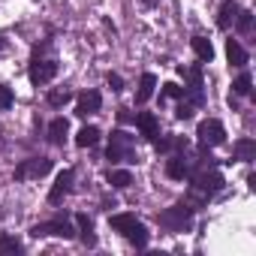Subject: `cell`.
<instances>
[{"label":"cell","instance_id":"obj_5","mask_svg":"<svg viewBox=\"0 0 256 256\" xmlns=\"http://www.w3.org/2000/svg\"><path fill=\"white\" fill-rule=\"evenodd\" d=\"M52 172V160L48 157H30V160H22L16 166V181H30V178H42Z\"/></svg>","mask_w":256,"mask_h":256},{"label":"cell","instance_id":"obj_12","mask_svg":"<svg viewBox=\"0 0 256 256\" xmlns=\"http://www.w3.org/2000/svg\"><path fill=\"white\" fill-rule=\"evenodd\" d=\"M66 133H70V120L66 118H54L48 124V142L52 145H64L66 142Z\"/></svg>","mask_w":256,"mask_h":256},{"label":"cell","instance_id":"obj_19","mask_svg":"<svg viewBox=\"0 0 256 256\" xmlns=\"http://www.w3.org/2000/svg\"><path fill=\"white\" fill-rule=\"evenodd\" d=\"M226 58H229V64H232V66H238V70H241V66H247V52H244L235 40H229V42H226Z\"/></svg>","mask_w":256,"mask_h":256},{"label":"cell","instance_id":"obj_22","mask_svg":"<svg viewBox=\"0 0 256 256\" xmlns=\"http://www.w3.org/2000/svg\"><path fill=\"white\" fill-rule=\"evenodd\" d=\"M108 184L118 187V190H126V187L133 184V175L126 172V169H112V172H108Z\"/></svg>","mask_w":256,"mask_h":256},{"label":"cell","instance_id":"obj_21","mask_svg":"<svg viewBox=\"0 0 256 256\" xmlns=\"http://www.w3.org/2000/svg\"><path fill=\"white\" fill-rule=\"evenodd\" d=\"M100 142V130L96 126H82V130L76 133V145L78 148H94Z\"/></svg>","mask_w":256,"mask_h":256},{"label":"cell","instance_id":"obj_30","mask_svg":"<svg viewBox=\"0 0 256 256\" xmlns=\"http://www.w3.org/2000/svg\"><path fill=\"white\" fill-rule=\"evenodd\" d=\"M163 96H181L184 100V88H178L175 82H166L163 84Z\"/></svg>","mask_w":256,"mask_h":256},{"label":"cell","instance_id":"obj_26","mask_svg":"<svg viewBox=\"0 0 256 256\" xmlns=\"http://www.w3.org/2000/svg\"><path fill=\"white\" fill-rule=\"evenodd\" d=\"M235 28H238L241 34H250V28H253V12L238 10V16H235Z\"/></svg>","mask_w":256,"mask_h":256},{"label":"cell","instance_id":"obj_10","mask_svg":"<svg viewBox=\"0 0 256 256\" xmlns=\"http://www.w3.org/2000/svg\"><path fill=\"white\" fill-rule=\"evenodd\" d=\"M100 106H102V96H100V90H84V94L78 96V102H76V114H78V118L96 114V112H100Z\"/></svg>","mask_w":256,"mask_h":256},{"label":"cell","instance_id":"obj_15","mask_svg":"<svg viewBox=\"0 0 256 256\" xmlns=\"http://www.w3.org/2000/svg\"><path fill=\"white\" fill-rule=\"evenodd\" d=\"M154 148H157L160 154L187 151V139H184V136H163V139H154Z\"/></svg>","mask_w":256,"mask_h":256},{"label":"cell","instance_id":"obj_18","mask_svg":"<svg viewBox=\"0 0 256 256\" xmlns=\"http://www.w3.org/2000/svg\"><path fill=\"white\" fill-rule=\"evenodd\" d=\"M190 46H193V52H196V58H199L202 64H211V60H214V46H211L208 36H193Z\"/></svg>","mask_w":256,"mask_h":256},{"label":"cell","instance_id":"obj_16","mask_svg":"<svg viewBox=\"0 0 256 256\" xmlns=\"http://www.w3.org/2000/svg\"><path fill=\"white\" fill-rule=\"evenodd\" d=\"M76 223H78V235H82V244H84V247H96L94 220H90L88 214H76Z\"/></svg>","mask_w":256,"mask_h":256},{"label":"cell","instance_id":"obj_32","mask_svg":"<svg viewBox=\"0 0 256 256\" xmlns=\"http://www.w3.org/2000/svg\"><path fill=\"white\" fill-rule=\"evenodd\" d=\"M157 4H160V0H142V6H148V10H151V6H157Z\"/></svg>","mask_w":256,"mask_h":256},{"label":"cell","instance_id":"obj_9","mask_svg":"<svg viewBox=\"0 0 256 256\" xmlns=\"http://www.w3.org/2000/svg\"><path fill=\"white\" fill-rule=\"evenodd\" d=\"M58 76V64L54 60H34V66H30V84H48L52 78Z\"/></svg>","mask_w":256,"mask_h":256},{"label":"cell","instance_id":"obj_17","mask_svg":"<svg viewBox=\"0 0 256 256\" xmlns=\"http://www.w3.org/2000/svg\"><path fill=\"white\" fill-rule=\"evenodd\" d=\"M238 4H235V0H226V4L220 6V12H217V28L220 30H229L232 28V22H235V16H238Z\"/></svg>","mask_w":256,"mask_h":256},{"label":"cell","instance_id":"obj_14","mask_svg":"<svg viewBox=\"0 0 256 256\" xmlns=\"http://www.w3.org/2000/svg\"><path fill=\"white\" fill-rule=\"evenodd\" d=\"M154 88H157V76L154 72H145L142 78H139V90H136V102L139 106H145L151 96H154Z\"/></svg>","mask_w":256,"mask_h":256},{"label":"cell","instance_id":"obj_28","mask_svg":"<svg viewBox=\"0 0 256 256\" xmlns=\"http://www.w3.org/2000/svg\"><path fill=\"white\" fill-rule=\"evenodd\" d=\"M16 102V96H12V90L6 88V84H0V112H6L10 106Z\"/></svg>","mask_w":256,"mask_h":256},{"label":"cell","instance_id":"obj_29","mask_svg":"<svg viewBox=\"0 0 256 256\" xmlns=\"http://www.w3.org/2000/svg\"><path fill=\"white\" fill-rule=\"evenodd\" d=\"M193 112H196V106H193V102H181V106L175 108V118H178V120H190V118H193Z\"/></svg>","mask_w":256,"mask_h":256},{"label":"cell","instance_id":"obj_24","mask_svg":"<svg viewBox=\"0 0 256 256\" xmlns=\"http://www.w3.org/2000/svg\"><path fill=\"white\" fill-rule=\"evenodd\" d=\"M250 88H253V78H250V72H241V76L232 82V90H235L238 96H247V94H250Z\"/></svg>","mask_w":256,"mask_h":256},{"label":"cell","instance_id":"obj_20","mask_svg":"<svg viewBox=\"0 0 256 256\" xmlns=\"http://www.w3.org/2000/svg\"><path fill=\"white\" fill-rule=\"evenodd\" d=\"M235 160H241V163L256 160V142H253V139H241V142H235Z\"/></svg>","mask_w":256,"mask_h":256},{"label":"cell","instance_id":"obj_1","mask_svg":"<svg viewBox=\"0 0 256 256\" xmlns=\"http://www.w3.org/2000/svg\"><path fill=\"white\" fill-rule=\"evenodd\" d=\"M187 178H190V190L202 193L205 199H211L214 193L223 190V175H220L214 166H196Z\"/></svg>","mask_w":256,"mask_h":256},{"label":"cell","instance_id":"obj_13","mask_svg":"<svg viewBox=\"0 0 256 256\" xmlns=\"http://www.w3.org/2000/svg\"><path fill=\"white\" fill-rule=\"evenodd\" d=\"M108 223H112V229H114V232H120V235H130V232L139 226L136 214H112V217H108Z\"/></svg>","mask_w":256,"mask_h":256},{"label":"cell","instance_id":"obj_7","mask_svg":"<svg viewBox=\"0 0 256 256\" xmlns=\"http://www.w3.org/2000/svg\"><path fill=\"white\" fill-rule=\"evenodd\" d=\"M190 172H193V160H187L184 151L169 154V160H166V175H169L172 181H184Z\"/></svg>","mask_w":256,"mask_h":256},{"label":"cell","instance_id":"obj_6","mask_svg":"<svg viewBox=\"0 0 256 256\" xmlns=\"http://www.w3.org/2000/svg\"><path fill=\"white\" fill-rule=\"evenodd\" d=\"M30 235H34V238H46V235H58V238H72V235H76V229H72V223H70L66 217H54V220L36 223V226L30 229Z\"/></svg>","mask_w":256,"mask_h":256},{"label":"cell","instance_id":"obj_27","mask_svg":"<svg viewBox=\"0 0 256 256\" xmlns=\"http://www.w3.org/2000/svg\"><path fill=\"white\" fill-rule=\"evenodd\" d=\"M70 100H72V94H70V90H52V94H48V106H54V108L66 106Z\"/></svg>","mask_w":256,"mask_h":256},{"label":"cell","instance_id":"obj_23","mask_svg":"<svg viewBox=\"0 0 256 256\" xmlns=\"http://www.w3.org/2000/svg\"><path fill=\"white\" fill-rule=\"evenodd\" d=\"M6 253H24V247L16 235H0V256H6Z\"/></svg>","mask_w":256,"mask_h":256},{"label":"cell","instance_id":"obj_4","mask_svg":"<svg viewBox=\"0 0 256 256\" xmlns=\"http://www.w3.org/2000/svg\"><path fill=\"white\" fill-rule=\"evenodd\" d=\"M157 220H160V226L169 229V232H184V229H190V208H187V205H172V208H166Z\"/></svg>","mask_w":256,"mask_h":256},{"label":"cell","instance_id":"obj_25","mask_svg":"<svg viewBox=\"0 0 256 256\" xmlns=\"http://www.w3.org/2000/svg\"><path fill=\"white\" fill-rule=\"evenodd\" d=\"M126 238H130V241H133L139 250H145V247H148V229H145V223H139V226H136L130 235H126Z\"/></svg>","mask_w":256,"mask_h":256},{"label":"cell","instance_id":"obj_31","mask_svg":"<svg viewBox=\"0 0 256 256\" xmlns=\"http://www.w3.org/2000/svg\"><path fill=\"white\" fill-rule=\"evenodd\" d=\"M108 88H112V90H120V88H124V78H120L118 72H108Z\"/></svg>","mask_w":256,"mask_h":256},{"label":"cell","instance_id":"obj_3","mask_svg":"<svg viewBox=\"0 0 256 256\" xmlns=\"http://www.w3.org/2000/svg\"><path fill=\"white\" fill-rule=\"evenodd\" d=\"M196 136H199V145H202V148H214V145H223V142H226V126H223L217 118H208V120L199 124Z\"/></svg>","mask_w":256,"mask_h":256},{"label":"cell","instance_id":"obj_33","mask_svg":"<svg viewBox=\"0 0 256 256\" xmlns=\"http://www.w3.org/2000/svg\"><path fill=\"white\" fill-rule=\"evenodd\" d=\"M4 46H6V36H4V34H0V48H4Z\"/></svg>","mask_w":256,"mask_h":256},{"label":"cell","instance_id":"obj_11","mask_svg":"<svg viewBox=\"0 0 256 256\" xmlns=\"http://www.w3.org/2000/svg\"><path fill=\"white\" fill-rule=\"evenodd\" d=\"M136 126H139V133L145 136V139H157L160 136V120H157V114H151V112H139L136 114Z\"/></svg>","mask_w":256,"mask_h":256},{"label":"cell","instance_id":"obj_2","mask_svg":"<svg viewBox=\"0 0 256 256\" xmlns=\"http://www.w3.org/2000/svg\"><path fill=\"white\" fill-rule=\"evenodd\" d=\"M106 154H108L112 163H136V139L124 130H114Z\"/></svg>","mask_w":256,"mask_h":256},{"label":"cell","instance_id":"obj_8","mask_svg":"<svg viewBox=\"0 0 256 256\" xmlns=\"http://www.w3.org/2000/svg\"><path fill=\"white\" fill-rule=\"evenodd\" d=\"M72 181H76V172H72V169L58 172V178H54V184H52V190H48V202H52V205H58V202L72 190Z\"/></svg>","mask_w":256,"mask_h":256}]
</instances>
